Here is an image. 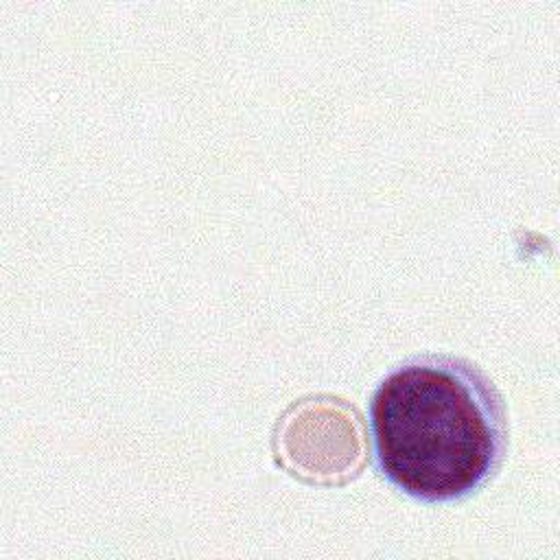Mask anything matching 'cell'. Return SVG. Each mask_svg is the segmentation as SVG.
I'll list each match as a JSON object with an SVG mask.
<instances>
[{
  "label": "cell",
  "mask_w": 560,
  "mask_h": 560,
  "mask_svg": "<svg viewBox=\"0 0 560 560\" xmlns=\"http://www.w3.org/2000/svg\"><path fill=\"white\" fill-rule=\"evenodd\" d=\"M370 431L381 475L424 503L479 490L508 444L499 392L451 354H418L394 365L372 392Z\"/></svg>",
  "instance_id": "6da1fadb"
}]
</instances>
